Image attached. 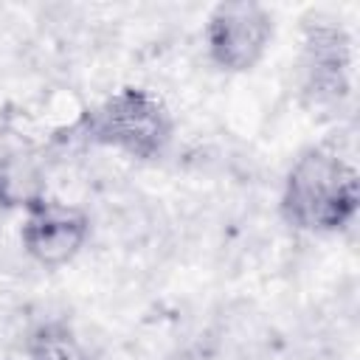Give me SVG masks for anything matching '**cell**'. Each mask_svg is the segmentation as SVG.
Masks as SVG:
<instances>
[{"instance_id": "cell-7", "label": "cell", "mask_w": 360, "mask_h": 360, "mask_svg": "<svg viewBox=\"0 0 360 360\" xmlns=\"http://www.w3.org/2000/svg\"><path fill=\"white\" fill-rule=\"evenodd\" d=\"M0 200H3V191H0Z\"/></svg>"}, {"instance_id": "cell-1", "label": "cell", "mask_w": 360, "mask_h": 360, "mask_svg": "<svg viewBox=\"0 0 360 360\" xmlns=\"http://www.w3.org/2000/svg\"><path fill=\"white\" fill-rule=\"evenodd\" d=\"M278 205L284 222L298 231L338 233L360 205L357 169L329 146H309L290 166Z\"/></svg>"}, {"instance_id": "cell-2", "label": "cell", "mask_w": 360, "mask_h": 360, "mask_svg": "<svg viewBox=\"0 0 360 360\" xmlns=\"http://www.w3.org/2000/svg\"><path fill=\"white\" fill-rule=\"evenodd\" d=\"M87 141L115 149L132 160H158L174 135V118L160 96L146 87H118L96 110L84 112Z\"/></svg>"}, {"instance_id": "cell-4", "label": "cell", "mask_w": 360, "mask_h": 360, "mask_svg": "<svg viewBox=\"0 0 360 360\" xmlns=\"http://www.w3.org/2000/svg\"><path fill=\"white\" fill-rule=\"evenodd\" d=\"M25 217L20 228L22 250L39 267H62L79 256L90 236V217L70 202L45 197L42 191L22 202Z\"/></svg>"}, {"instance_id": "cell-3", "label": "cell", "mask_w": 360, "mask_h": 360, "mask_svg": "<svg viewBox=\"0 0 360 360\" xmlns=\"http://www.w3.org/2000/svg\"><path fill=\"white\" fill-rule=\"evenodd\" d=\"M273 14L256 0L217 3L205 20V48L214 68L222 73L253 70L270 48Z\"/></svg>"}, {"instance_id": "cell-5", "label": "cell", "mask_w": 360, "mask_h": 360, "mask_svg": "<svg viewBox=\"0 0 360 360\" xmlns=\"http://www.w3.org/2000/svg\"><path fill=\"white\" fill-rule=\"evenodd\" d=\"M304 93L315 104H335L349 93L352 48L349 37L332 20H315L304 28Z\"/></svg>"}, {"instance_id": "cell-6", "label": "cell", "mask_w": 360, "mask_h": 360, "mask_svg": "<svg viewBox=\"0 0 360 360\" xmlns=\"http://www.w3.org/2000/svg\"><path fill=\"white\" fill-rule=\"evenodd\" d=\"M22 349L28 360H90L84 343L62 318H45L34 323L25 335Z\"/></svg>"}]
</instances>
